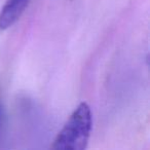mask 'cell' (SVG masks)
I'll use <instances>...</instances> for the list:
<instances>
[{"instance_id":"cell-1","label":"cell","mask_w":150,"mask_h":150,"mask_svg":"<svg viewBox=\"0 0 150 150\" xmlns=\"http://www.w3.org/2000/svg\"><path fill=\"white\" fill-rule=\"evenodd\" d=\"M93 129V114L88 103L81 102L73 110L50 148L54 150H83L88 147Z\"/></svg>"},{"instance_id":"cell-2","label":"cell","mask_w":150,"mask_h":150,"mask_svg":"<svg viewBox=\"0 0 150 150\" xmlns=\"http://www.w3.org/2000/svg\"><path fill=\"white\" fill-rule=\"evenodd\" d=\"M1 122H2V114H1V110H0V129H1Z\"/></svg>"},{"instance_id":"cell-3","label":"cell","mask_w":150,"mask_h":150,"mask_svg":"<svg viewBox=\"0 0 150 150\" xmlns=\"http://www.w3.org/2000/svg\"><path fill=\"white\" fill-rule=\"evenodd\" d=\"M23 1H27V2H29L30 0H23Z\"/></svg>"}]
</instances>
